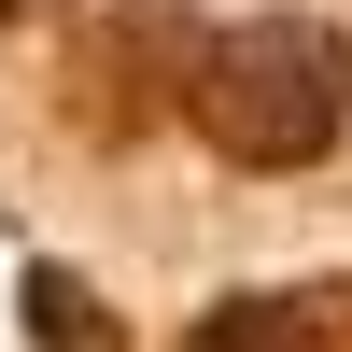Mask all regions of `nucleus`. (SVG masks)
<instances>
[{
    "instance_id": "obj_1",
    "label": "nucleus",
    "mask_w": 352,
    "mask_h": 352,
    "mask_svg": "<svg viewBox=\"0 0 352 352\" xmlns=\"http://www.w3.org/2000/svg\"><path fill=\"white\" fill-rule=\"evenodd\" d=\"M184 113L240 169H310L352 127V43L324 14H240V28H212L184 56Z\"/></svg>"
},
{
    "instance_id": "obj_2",
    "label": "nucleus",
    "mask_w": 352,
    "mask_h": 352,
    "mask_svg": "<svg viewBox=\"0 0 352 352\" xmlns=\"http://www.w3.org/2000/svg\"><path fill=\"white\" fill-rule=\"evenodd\" d=\"M184 352H352V310L338 296H226Z\"/></svg>"
},
{
    "instance_id": "obj_3",
    "label": "nucleus",
    "mask_w": 352,
    "mask_h": 352,
    "mask_svg": "<svg viewBox=\"0 0 352 352\" xmlns=\"http://www.w3.org/2000/svg\"><path fill=\"white\" fill-rule=\"evenodd\" d=\"M28 338H43V352H127V338H113V310L85 296L71 268H43V282H28Z\"/></svg>"
},
{
    "instance_id": "obj_4",
    "label": "nucleus",
    "mask_w": 352,
    "mask_h": 352,
    "mask_svg": "<svg viewBox=\"0 0 352 352\" xmlns=\"http://www.w3.org/2000/svg\"><path fill=\"white\" fill-rule=\"evenodd\" d=\"M0 14H28V0H0Z\"/></svg>"
}]
</instances>
